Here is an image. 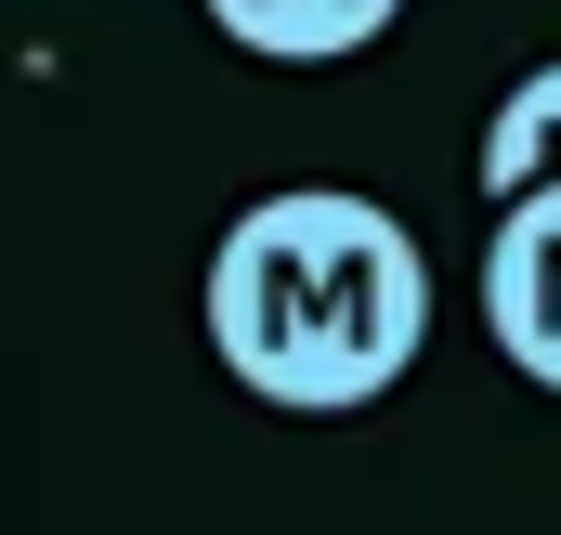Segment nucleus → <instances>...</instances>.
<instances>
[{
    "label": "nucleus",
    "instance_id": "1",
    "mask_svg": "<svg viewBox=\"0 0 561 535\" xmlns=\"http://www.w3.org/2000/svg\"><path fill=\"white\" fill-rule=\"evenodd\" d=\"M419 340H431V262L379 196L287 183L222 223L209 353L236 366V392L287 405V418H353L419 366Z\"/></svg>",
    "mask_w": 561,
    "mask_h": 535
},
{
    "label": "nucleus",
    "instance_id": "2",
    "mask_svg": "<svg viewBox=\"0 0 561 535\" xmlns=\"http://www.w3.org/2000/svg\"><path fill=\"white\" fill-rule=\"evenodd\" d=\"M483 327H496V353L536 392H561V183L496 209V236H483Z\"/></svg>",
    "mask_w": 561,
    "mask_h": 535
},
{
    "label": "nucleus",
    "instance_id": "3",
    "mask_svg": "<svg viewBox=\"0 0 561 535\" xmlns=\"http://www.w3.org/2000/svg\"><path fill=\"white\" fill-rule=\"evenodd\" d=\"M392 13H405V0H209V26H222L236 53H262V66H340V53H366Z\"/></svg>",
    "mask_w": 561,
    "mask_h": 535
},
{
    "label": "nucleus",
    "instance_id": "4",
    "mask_svg": "<svg viewBox=\"0 0 561 535\" xmlns=\"http://www.w3.org/2000/svg\"><path fill=\"white\" fill-rule=\"evenodd\" d=\"M470 183H483V196H536V183H561V66L510 79V105L483 118V157H470Z\"/></svg>",
    "mask_w": 561,
    "mask_h": 535
}]
</instances>
